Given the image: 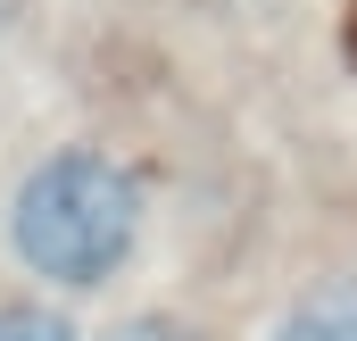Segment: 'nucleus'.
Returning a JSON list of instances; mask_svg holds the SVG:
<instances>
[{
  "mask_svg": "<svg viewBox=\"0 0 357 341\" xmlns=\"http://www.w3.org/2000/svg\"><path fill=\"white\" fill-rule=\"evenodd\" d=\"M8 233H17V258L42 283L91 291V283H108L125 266V250H133L142 191H133V175L116 167V159H100V150H59V159H42V167L25 175Z\"/></svg>",
  "mask_w": 357,
  "mask_h": 341,
  "instance_id": "nucleus-1",
  "label": "nucleus"
},
{
  "mask_svg": "<svg viewBox=\"0 0 357 341\" xmlns=\"http://www.w3.org/2000/svg\"><path fill=\"white\" fill-rule=\"evenodd\" d=\"M274 341H357V300H316V308L282 317Z\"/></svg>",
  "mask_w": 357,
  "mask_h": 341,
  "instance_id": "nucleus-2",
  "label": "nucleus"
},
{
  "mask_svg": "<svg viewBox=\"0 0 357 341\" xmlns=\"http://www.w3.org/2000/svg\"><path fill=\"white\" fill-rule=\"evenodd\" d=\"M0 341H75L59 308H0Z\"/></svg>",
  "mask_w": 357,
  "mask_h": 341,
  "instance_id": "nucleus-3",
  "label": "nucleus"
},
{
  "mask_svg": "<svg viewBox=\"0 0 357 341\" xmlns=\"http://www.w3.org/2000/svg\"><path fill=\"white\" fill-rule=\"evenodd\" d=\"M108 341H183V333L167 325V317H133V325H116Z\"/></svg>",
  "mask_w": 357,
  "mask_h": 341,
  "instance_id": "nucleus-4",
  "label": "nucleus"
}]
</instances>
